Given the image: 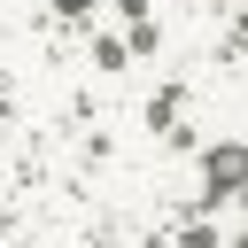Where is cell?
I'll return each instance as SVG.
<instances>
[{"label":"cell","mask_w":248,"mask_h":248,"mask_svg":"<svg viewBox=\"0 0 248 248\" xmlns=\"http://www.w3.org/2000/svg\"><path fill=\"white\" fill-rule=\"evenodd\" d=\"M209 170H217V194H232V178H240V155H232V147H217V163H209Z\"/></svg>","instance_id":"cell-1"},{"label":"cell","mask_w":248,"mask_h":248,"mask_svg":"<svg viewBox=\"0 0 248 248\" xmlns=\"http://www.w3.org/2000/svg\"><path fill=\"white\" fill-rule=\"evenodd\" d=\"M54 8H70V16H78V8H93V0H54Z\"/></svg>","instance_id":"cell-2"}]
</instances>
